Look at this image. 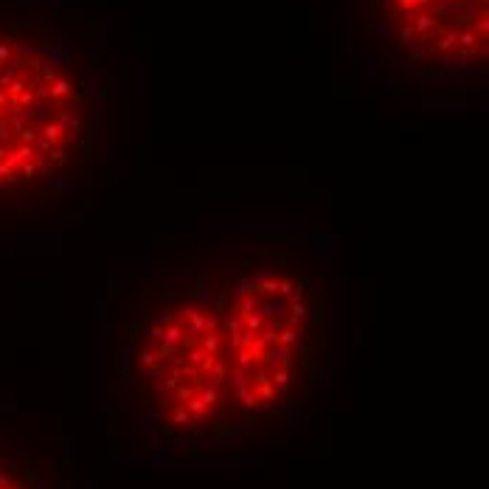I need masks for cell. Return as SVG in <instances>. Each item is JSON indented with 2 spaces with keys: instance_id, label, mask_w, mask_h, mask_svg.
I'll return each instance as SVG.
<instances>
[{
  "instance_id": "277c9868",
  "label": "cell",
  "mask_w": 489,
  "mask_h": 489,
  "mask_svg": "<svg viewBox=\"0 0 489 489\" xmlns=\"http://www.w3.org/2000/svg\"><path fill=\"white\" fill-rule=\"evenodd\" d=\"M391 37L402 57L427 74L483 65L486 0H385Z\"/></svg>"
},
{
  "instance_id": "7a4b0ae2",
  "label": "cell",
  "mask_w": 489,
  "mask_h": 489,
  "mask_svg": "<svg viewBox=\"0 0 489 489\" xmlns=\"http://www.w3.org/2000/svg\"><path fill=\"white\" fill-rule=\"evenodd\" d=\"M231 273L146 290L127 329V388L152 425L194 436L233 416Z\"/></svg>"
},
{
  "instance_id": "6da1fadb",
  "label": "cell",
  "mask_w": 489,
  "mask_h": 489,
  "mask_svg": "<svg viewBox=\"0 0 489 489\" xmlns=\"http://www.w3.org/2000/svg\"><path fill=\"white\" fill-rule=\"evenodd\" d=\"M96 65L34 17L0 14V211L59 197L96 149Z\"/></svg>"
},
{
  "instance_id": "3957f363",
  "label": "cell",
  "mask_w": 489,
  "mask_h": 489,
  "mask_svg": "<svg viewBox=\"0 0 489 489\" xmlns=\"http://www.w3.org/2000/svg\"><path fill=\"white\" fill-rule=\"evenodd\" d=\"M233 416L279 410L312 380L324 337L321 287L296 264H267L231 290Z\"/></svg>"
},
{
  "instance_id": "5b68a950",
  "label": "cell",
  "mask_w": 489,
  "mask_h": 489,
  "mask_svg": "<svg viewBox=\"0 0 489 489\" xmlns=\"http://www.w3.org/2000/svg\"><path fill=\"white\" fill-rule=\"evenodd\" d=\"M0 489H29V483L23 481L17 467H12L9 461H0Z\"/></svg>"
}]
</instances>
